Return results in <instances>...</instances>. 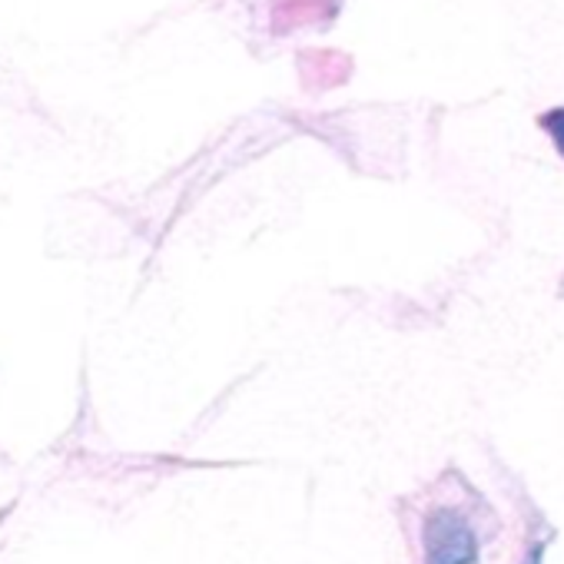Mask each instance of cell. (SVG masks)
Returning <instances> with one entry per match:
<instances>
[{
  "label": "cell",
  "instance_id": "7a4b0ae2",
  "mask_svg": "<svg viewBox=\"0 0 564 564\" xmlns=\"http://www.w3.org/2000/svg\"><path fill=\"white\" fill-rule=\"evenodd\" d=\"M541 127H544V130L551 133L554 147H557V150L564 153V107H561V110H551V113H547V117L541 120Z\"/></svg>",
  "mask_w": 564,
  "mask_h": 564
},
{
  "label": "cell",
  "instance_id": "6da1fadb",
  "mask_svg": "<svg viewBox=\"0 0 564 564\" xmlns=\"http://www.w3.org/2000/svg\"><path fill=\"white\" fill-rule=\"evenodd\" d=\"M425 564H475L478 561V528L471 514L458 505H438L422 528Z\"/></svg>",
  "mask_w": 564,
  "mask_h": 564
}]
</instances>
